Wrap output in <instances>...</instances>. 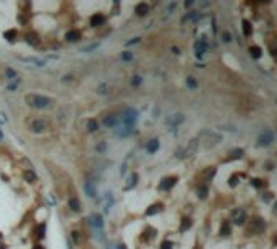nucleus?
<instances>
[{
  "mask_svg": "<svg viewBox=\"0 0 277 249\" xmlns=\"http://www.w3.org/2000/svg\"><path fill=\"white\" fill-rule=\"evenodd\" d=\"M25 102L29 107H32V109H37V110L49 109V107L54 104V100L50 97L41 96V94H26V96H25Z\"/></svg>",
  "mask_w": 277,
  "mask_h": 249,
  "instance_id": "obj_1",
  "label": "nucleus"
},
{
  "mask_svg": "<svg viewBox=\"0 0 277 249\" xmlns=\"http://www.w3.org/2000/svg\"><path fill=\"white\" fill-rule=\"evenodd\" d=\"M196 141H201V143H204L206 147H211V146H217L220 141H222V136L214 133V131H209V129H204L201 131L198 134V139Z\"/></svg>",
  "mask_w": 277,
  "mask_h": 249,
  "instance_id": "obj_2",
  "label": "nucleus"
},
{
  "mask_svg": "<svg viewBox=\"0 0 277 249\" xmlns=\"http://www.w3.org/2000/svg\"><path fill=\"white\" fill-rule=\"evenodd\" d=\"M118 120L122 121L123 126H135V123L138 121V110L125 109L123 112H122V115L118 116Z\"/></svg>",
  "mask_w": 277,
  "mask_h": 249,
  "instance_id": "obj_3",
  "label": "nucleus"
},
{
  "mask_svg": "<svg viewBox=\"0 0 277 249\" xmlns=\"http://www.w3.org/2000/svg\"><path fill=\"white\" fill-rule=\"evenodd\" d=\"M91 225H92V228H94L97 238L102 241V239H104V220H102V217L99 214H94L91 217Z\"/></svg>",
  "mask_w": 277,
  "mask_h": 249,
  "instance_id": "obj_4",
  "label": "nucleus"
},
{
  "mask_svg": "<svg viewBox=\"0 0 277 249\" xmlns=\"http://www.w3.org/2000/svg\"><path fill=\"white\" fill-rule=\"evenodd\" d=\"M196 149H198V141L193 139V141H190V143L186 144V147H183L177 152V157L178 159H188L196 152Z\"/></svg>",
  "mask_w": 277,
  "mask_h": 249,
  "instance_id": "obj_5",
  "label": "nucleus"
},
{
  "mask_svg": "<svg viewBox=\"0 0 277 249\" xmlns=\"http://www.w3.org/2000/svg\"><path fill=\"white\" fill-rule=\"evenodd\" d=\"M272 143H274V134H272V131H269V129L262 131V133L258 136V146H259V147H267V146H271Z\"/></svg>",
  "mask_w": 277,
  "mask_h": 249,
  "instance_id": "obj_6",
  "label": "nucleus"
},
{
  "mask_svg": "<svg viewBox=\"0 0 277 249\" xmlns=\"http://www.w3.org/2000/svg\"><path fill=\"white\" fill-rule=\"evenodd\" d=\"M18 60L23 62V63H26V65H31V67H36V68H42V67H45V65H47L45 60L37 58V57H21V55H20Z\"/></svg>",
  "mask_w": 277,
  "mask_h": 249,
  "instance_id": "obj_7",
  "label": "nucleus"
},
{
  "mask_svg": "<svg viewBox=\"0 0 277 249\" xmlns=\"http://www.w3.org/2000/svg\"><path fill=\"white\" fill-rule=\"evenodd\" d=\"M29 129L32 133H44L47 129V121L45 120H32L29 123Z\"/></svg>",
  "mask_w": 277,
  "mask_h": 249,
  "instance_id": "obj_8",
  "label": "nucleus"
},
{
  "mask_svg": "<svg viewBox=\"0 0 277 249\" xmlns=\"http://www.w3.org/2000/svg\"><path fill=\"white\" fill-rule=\"evenodd\" d=\"M264 228H266V225H264V222H262L261 218H253V220H251L250 233H253V234H259V233L264 231Z\"/></svg>",
  "mask_w": 277,
  "mask_h": 249,
  "instance_id": "obj_9",
  "label": "nucleus"
},
{
  "mask_svg": "<svg viewBox=\"0 0 277 249\" xmlns=\"http://www.w3.org/2000/svg\"><path fill=\"white\" fill-rule=\"evenodd\" d=\"M175 183H177V176H169V178H165V180L161 181V185H159V189L169 191V189H172V188L175 186Z\"/></svg>",
  "mask_w": 277,
  "mask_h": 249,
  "instance_id": "obj_10",
  "label": "nucleus"
},
{
  "mask_svg": "<svg viewBox=\"0 0 277 249\" xmlns=\"http://www.w3.org/2000/svg\"><path fill=\"white\" fill-rule=\"evenodd\" d=\"M183 121H185V115L183 113H173L167 118V125L172 128V126H177V125L183 123Z\"/></svg>",
  "mask_w": 277,
  "mask_h": 249,
  "instance_id": "obj_11",
  "label": "nucleus"
},
{
  "mask_svg": "<svg viewBox=\"0 0 277 249\" xmlns=\"http://www.w3.org/2000/svg\"><path fill=\"white\" fill-rule=\"evenodd\" d=\"M232 220H233V223L235 225H243L245 223V220H246V214H245V210H235L233 212V215H232Z\"/></svg>",
  "mask_w": 277,
  "mask_h": 249,
  "instance_id": "obj_12",
  "label": "nucleus"
},
{
  "mask_svg": "<svg viewBox=\"0 0 277 249\" xmlns=\"http://www.w3.org/2000/svg\"><path fill=\"white\" fill-rule=\"evenodd\" d=\"M201 16H203V15H201L199 11H191L186 16L182 18V23H183V25H185V23H196V21L201 20Z\"/></svg>",
  "mask_w": 277,
  "mask_h": 249,
  "instance_id": "obj_13",
  "label": "nucleus"
},
{
  "mask_svg": "<svg viewBox=\"0 0 277 249\" xmlns=\"http://www.w3.org/2000/svg\"><path fill=\"white\" fill-rule=\"evenodd\" d=\"M206 50H208V44H206V41L204 39L196 41V44H195V52H196V55L201 57L203 54H206Z\"/></svg>",
  "mask_w": 277,
  "mask_h": 249,
  "instance_id": "obj_14",
  "label": "nucleus"
},
{
  "mask_svg": "<svg viewBox=\"0 0 277 249\" xmlns=\"http://www.w3.org/2000/svg\"><path fill=\"white\" fill-rule=\"evenodd\" d=\"M135 133V128L133 126H120L118 129H117V136L118 138H128Z\"/></svg>",
  "mask_w": 277,
  "mask_h": 249,
  "instance_id": "obj_15",
  "label": "nucleus"
},
{
  "mask_svg": "<svg viewBox=\"0 0 277 249\" xmlns=\"http://www.w3.org/2000/svg\"><path fill=\"white\" fill-rule=\"evenodd\" d=\"M83 189H84V192L89 196V197H96V194H97V191H96V186L92 185V181H84V185H83Z\"/></svg>",
  "mask_w": 277,
  "mask_h": 249,
  "instance_id": "obj_16",
  "label": "nucleus"
},
{
  "mask_svg": "<svg viewBox=\"0 0 277 249\" xmlns=\"http://www.w3.org/2000/svg\"><path fill=\"white\" fill-rule=\"evenodd\" d=\"M118 116L117 115H109L104 118V126L105 128H117V125H118Z\"/></svg>",
  "mask_w": 277,
  "mask_h": 249,
  "instance_id": "obj_17",
  "label": "nucleus"
},
{
  "mask_svg": "<svg viewBox=\"0 0 277 249\" xmlns=\"http://www.w3.org/2000/svg\"><path fill=\"white\" fill-rule=\"evenodd\" d=\"M148 11H149V5L146 2H139L138 5L135 7V13L138 16H144V15H148Z\"/></svg>",
  "mask_w": 277,
  "mask_h": 249,
  "instance_id": "obj_18",
  "label": "nucleus"
},
{
  "mask_svg": "<svg viewBox=\"0 0 277 249\" xmlns=\"http://www.w3.org/2000/svg\"><path fill=\"white\" fill-rule=\"evenodd\" d=\"M5 78L8 79V81L20 83V78H18V73L15 71V70H12L10 67H7V68H5Z\"/></svg>",
  "mask_w": 277,
  "mask_h": 249,
  "instance_id": "obj_19",
  "label": "nucleus"
},
{
  "mask_svg": "<svg viewBox=\"0 0 277 249\" xmlns=\"http://www.w3.org/2000/svg\"><path fill=\"white\" fill-rule=\"evenodd\" d=\"M104 23H105V16L104 15H99V13L91 18V26H102Z\"/></svg>",
  "mask_w": 277,
  "mask_h": 249,
  "instance_id": "obj_20",
  "label": "nucleus"
},
{
  "mask_svg": "<svg viewBox=\"0 0 277 249\" xmlns=\"http://www.w3.org/2000/svg\"><path fill=\"white\" fill-rule=\"evenodd\" d=\"M159 144H161V143H159V139H151V141H149V143H148V146H146L148 152L154 154V152H156L157 149H159Z\"/></svg>",
  "mask_w": 277,
  "mask_h": 249,
  "instance_id": "obj_21",
  "label": "nucleus"
},
{
  "mask_svg": "<svg viewBox=\"0 0 277 249\" xmlns=\"http://www.w3.org/2000/svg\"><path fill=\"white\" fill-rule=\"evenodd\" d=\"M68 205H70V209H72L73 212H78V210L81 209V205H79V201H78V197H70V199H68Z\"/></svg>",
  "mask_w": 277,
  "mask_h": 249,
  "instance_id": "obj_22",
  "label": "nucleus"
},
{
  "mask_svg": "<svg viewBox=\"0 0 277 249\" xmlns=\"http://www.w3.org/2000/svg\"><path fill=\"white\" fill-rule=\"evenodd\" d=\"M215 175V168L214 167H209V168H206V170L201 173V180H211Z\"/></svg>",
  "mask_w": 277,
  "mask_h": 249,
  "instance_id": "obj_23",
  "label": "nucleus"
},
{
  "mask_svg": "<svg viewBox=\"0 0 277 249\" xmlns=\"http://www.w3.org/2000/svg\"><path fill=\"white\" fill-rule=\"evenodd\" d=\"M159 212H162V204H154L146 209V215H156Z\"/></svg>",
  "mask_w": 277,
  "mask_h": 249,
  "instance_id": "obj_24",
  "label": "nucleus"
},
{
  "mask_svg": "<svg viewBox=\"0 0 277 249\" xmlns=\"http://www.w3.org/2000/svg\"><path fill=\"white\" fill-rule=\"evenodd\" d=\"M67 41H70V42H76L79 37H81V34H79V31H75V29H72V31H68L67 32Z\"/></svg>",
  "mask_w": 277,
  "mask_h": 249,
  "instance_id": "obj_25",
  "label": "nucleus"
},
{
  "mask_svg": "<svg viewBox=\"0 0 277 249\" xmlns=\"http://www.w3.org/2000/svg\"><path fill=\"white\" fill-rule=\"evenodd\" d=\"M242 25H243V34H245L246 37H250L251 36V25H250V21L243 20Z\"/></svg>",
  "mask_w": 277,
  "mask_h": 249,
  "instance_id": "obj_26",
  "label": "nucleus"
},
{
  "mask_svg": "<svg viewBox=\"0 0 277 249\" xmlns=\"http://www.w3.org/2000/svg\"><path fill=\"white\" fill-rule=\"evenodd\" d=\"M206 196H208V186H206V185H199V188H198V197L204 199Z\"/></svg>",
  "mask_w": 277,
  "mask_h": 249,
  "instance_id": "obj_27",
  "label": "nucleus"
},
{
  "mask_svg": "<svg viewBox=\"0 0 277 249\" xmlns=\"http://www.w3.org/2000/svg\"><path fill=\"white\" fill-rule=\"evenodd\" d=\"M250 54H251V57L259 58L261 57V49L258 45H253V47H250Z\"/></svg>",
  "mask_w": 277,
  "mask_h": 249,
  "instance_id": "obj_28",
  "label": "nucleus"
},
{
  "mask_svg": "<svg viewBox=\"0 0 277 249\" xmlns=\"http://www.w3.org/2000/svg\"><path fill=\"white\" fill-rule=\"evenodd\" d=\"M97 128H99V125H97L96 120H89V121H88V131L94 133V131H97Z\"/></svg>",
  "mask_w": 277,
  "mask_h": 249,
  "instance_id": "obj_29",
  "label": "nucleus"
},
{
  "mask_svg": "<svg viewBox=\"0 0 277 249\" xmlns=\"http://www.w3.org/2000/svg\"><path fill=\"white\" fill-rule=\"evenodd\" d=\"M186 86H188V87H191V89H196V87H198V84H196L195 78L188 76V78H186Z\"/></svg>",
  "mask_w": 277,
  "mask_h": 249,
  "instance_id": "obj_30",
  "label": "nucleus"
},
{
  "mask_svg": "<svg viewBox=\"0 0 277 249\" xmlns=\"http://www.w3.org/2000/svg\"><path fill=\"white\" fill-rule=\"evenodd\" d=\"M25 178H26V181H29V183H32V181H36V175L32 172H25Z\"/></svg>",
  "mask_w": 277,
  "mask_h": 249,
  "instance_id": "obj_31",
  "label": "nucleus"
},
{
  "mask_svg": "<svg viewBox=\"0 0 277 249\" xmlns=\"http://www.w3.org/2000/svg\"><path fill=\"white\" fill-rule=\"evenodd\" d=\"M136 180H138V175H136V173H135V175H131V176H130V180H128L130 183H128V185L125 186L126 189H130V188L133 186V185H136Z\"/></svg>",
  "mask_w": 277,
  "mask_h": 249,
  "instance_id": "obj_32",
  "label": "nucleus"
},
{
  "mask_svg": "<svg viewBox=\"0 0 277 249\" xmlns=\"http://www.w3.org/2000/svg\"><path fill=\"white\" fill-rule=\"evenodd\" d=\"M230 156H232V159H240L243 156V151H242V149H235V151L230 152Z\"/></svg>",
  "mask_w": 277,
  "mask_h": 249,
  "instance_id": "obj_33",
  "label": "nucleus"
},
{
  "mask_svg": "<svg viewBox=\"0 0 277 249\" xmlns=\"http://www.w3.org/2000/svg\"><path fill=\"white\" fill-rule=\"evenodd\" d=\"M122 60H125V62L133 60V54H131V52H122Z\"/></svg>",
  "mask_w": 277,
  "mask_h": 249,
  "instance_id": "obj_34",
  "label": "nucleus"
},
{
  "mask_svg": "<svg viewBox=\"0 0 277 249\" xmlns=\"http://www.w3.org/2000/svg\"><path fill=\"white\" fill-rule=\"evenodd\" d=\"M26 39H28V42H29V44H37V42H39V41H37V36H36V34H28Z\"/></svg>",
  "mask_w": 277,
  "mask_h": 249,
  "instance_id": "obj_35",
  "label": "nucleus"
},
{
  "mask_svg": "<svg viewBox=\"0 0 277 249\" xmlns=\"http://www.w3.org/2000/svg\"><path fill=\"white\" fill-rule=\"evenodd\" d=\"M15 36H16V31H7L5 32V39H8V41H13Z\"/></svg>",
  "mask_w": 277,
  "mask_h": 249,
  "instance_id": "obj_36",
  "label": "nucleus"
},
{
  "mask_svg": "<svg viewBox=\"0 0 277 249\" xmlns=\"http://www.w3.org/2000/svg\"><path fill=\"white\" fill-rule=\"evenodd\" d=\"M141 76H133V79H131V84H133V86H139V84H141Z\"/></svg>",
  "mask_w": 277,
  "mask_h": 249,
  "instance_id": "obj_37",
  "label": "nucleus"
},
{
  "mask_svg": "<svg viewBox=\"0 0 277 249\" xmlns=\"http://www.w3.org/2000/svg\"><path fill=\"white\" fill-rule=\"evenodd\" d=\"M190 227H191V222H190L188 218H185V222H183V225H182L180 230H182V231H185V230H188Z\"/></svg>",
  "mask_w": 277,
  "mask_h": 249,
  "instance_id": "obj_38",
  "label": "nucleus"
},
{
  "mask_svg": "<svg viewBox=\"0 0 277 249\" xmlns=\"http://www.w3.org/2000/svg\"><path fill=\"white\" fill-rule=\"evenodd\" d=\"M230 233V225H222V230H220V234H229Z\"/></svg>",
  "mask_w": 277,
  "mask_h": 249,
  "instance_id": "obj_39",
  "label": "nucleus"
},
{
  "mask_svg": "<svg viewBox=\"0 0 277 249\" xmlns=\"http://www.w3.org/2000/svg\"><path fill=\"white\" fill-rule=\"evenodd\" d=\"M222 41L224 42H230V41H232V39H230V32H227V31L222 32Z\"/></svg>",
  "mask_w": 277,
  "mask_h": 249,
  "instance_id": "obj_40",
  "label": "nucleus"
},
{
  "mask_svg": "<svg viewBox=\"0 0 277 249\" xmlns=\"http://www.w3.org/2000/svg\"><path fill=\"white\" fill-rule=\"evenodd\" d=\"M97 47H99V44H91L89 47H84L83 52H89V50H94V49H97Z\"/></svg>",
  "mask_w": 277,
  "mask_h": 249,
  "instance_id": "obj_41",
  "label": "nucleus"
},
{
  "mask_svg": "<svg viewBox=\"0 0 277 249\" xmlns=\"http://www.w3.org/2000/svg\"><path fill=\"white\" fill-rule=\"evenodd\" d=\"M96 151H97V152H104V151H105V143L97 144V146H96Z\"/></svg>",
  "mask_w": 277,
  "mask_h": 249,
  "instance_id": "obj_42",
  "label": "nucleus"
},
{
  "mask_svg": "<svg viewBox=\"0 0 277 249\" xmlns=\"http://www.w3.org/2000/svg\"><path fill=\"white\" fill-rule=\"evenodd\" d=\"M237 181H238V176H237V175H233L232 178H230V186H232V188H233V186H237Z\"/></svg>",
  "mask_w": 277,
  "mask_h": 249,
  "instance_id": "obj_43",
  "label": "nucleus"
},
{
  "mask_svg": "<svg viewBox=\"0 0 277 249\" xmlns=\"http://www.w3.org/2000/svg\"><path fill=\"white\" fill-rule=\"evenodd\" d=\"M161 249H173V246H172V243H169V241H165V243H162V246H161Z\"/></svg>",
  "mask_w": 277,
  "mask_h": 249,
  "instance_id": "obj_44",
  "label": "nucleus"
},
{
  "mask_svg": "<svg viewBox=\"0 0 277 249\" xmlns=\"http://www.w3.org/2000/svg\"><path fill=\"white\" fill-rule=\"evenodd\" d=\"M251 185H253V186H256V188H261V186H262V183H261V180H256V178H255V180H251Z\"/></svg>",
  "mask_w": 277,
  "mask_h": 249,
  "instance_id": "obj_45",
  "label": "nucleus"
},
{
  "mask_svg": "<svg viewBox=\"0 0 277 249\" xmlns=\"http://www.w3.org/2000/svg\"><path fill=\"white\" fill-rule=\"evenodd\" d=\"M16 84H18V83H10V84H7V89H8V91H12V92H13V91L16 89Z\"/></svg>",
  "mask_w": 277,
  "mask_h": 249,
  "instance_id": "obj_46",
  "label": "nucleus"
},
{
  "mask_svg": "<svg viewBox=\"0 0 277 249\" xmlns=\"http://www.w3.org/2000/svg\"><path fill=\"white\" fill-rule=\"evenodd\" d=\"M97 94H105L107 92V86H101V87H97V91H96Z\"/></svg>",
  "mask_w": 277,
  "mask_h": 249,
  "instance_id": "obj_47",
  "label": "nucleus"
},
{
  "mask_svg": "<svg viewBox=\"0 0 277 249\" xmlns=\"http://www.w3.org/2000/svg\"><path fill=\"white\" fill-rule=\"evenodd\" d=\"M138 42H139V37H135V39H131V41L126 42V45H133V44H138Z\"/></svg>",
  "mask_w": 277,
  "mask_h": 249,
  "instance_id": "obj_48",
  "label": "nucleus"
},
{
  "mask_svg": "<svg viewBox=\"0 0 277 249\" xmlns=\"http://www.w3.org/2000/svg\"><path fill=\"white\" fill-rule=\"evenodd\" d=\"M175 7H177V3H175V2H173V3H170V7H169V11L175 10Z\"/></svg>",
  "mask_w": 277,
  "mask_h": 249,
  "instance_id": "obj_49",
  "label": "nucleus"
},
{
  "mask_svg": "<svg viewBox=\"0 0 277 249\" xmlns=\"http://www.w3.org/2000/svg\"><path fill=\"white\" fill-rule=\"evenodd\" d=\"M117 249H126V247H125V244H118V246H117Z\"/></svg>",
  "mask_w": 277,
  "mask_h": 249,
  "instance_id": "obj_50",
  "label": "nucleus"
}]
</instances>
